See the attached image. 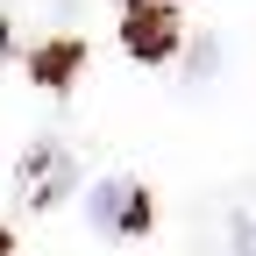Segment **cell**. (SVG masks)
<instances>
[{"label":"cell","instance_id":"cell-1","mask_svg":"<svg viewBox=\"0 0 256 256\" xmlns=\"http://www.w3.org/2000/svg\"><path fill=\"white\" fill-rule=\"evenodd\" d=\"M86 220H92L100 235H142V228H150V200H142L136 178H100L92 200H86Z\"/></svg>","mask_w":256,"mask_h":256},{"label":"cell","instance_id":"cell-5","mask_svg":"<svg viewBox=\"0 0 256 256\" xmlns=\"http://www.w3.org/2000/svg\"><path fill=\"white\" fill-rule=\"evenodd\" d=\"M228 256H256V214H235L228 220Z\"/></svg>","mask_w":256,"mask_h":256},{"label":"cell","instance_id":"cell-6","mask_svg":"<svg viewBox=\"0 0 256 256\" xmlns=\"http://www.w3.org/2000/svg\"><path fill=\"white\" fill-rule=\"evenodd\" d=\"M0 256H14V242H8V235H0Z\"/></svg>","mask_w":256,"mask_h":256},{"label":"cell","instance_id":"cell-3","mask_svg":"<svg viewBox=\"0 0 256 256\" xmlns=\"http://www.w3.org/2000/svg\"><path fill=\"white\" fill-rule=\"evenodd\" d=\"M128 50H136L142 64H164L171 50H178V14L164 8V0H136V8H128Z\"/></svg>","mask_w":256,"mask_h":256},{"label":"cell","instance_id":"cell-2","mask_svg":"<svg viewBox=\"0 0 256 256\" xmlns=\"http://www.w3.org/2000/svg\"><path fill=\"white\" fill-rule=\"evenodd\" d=\"M72 178H78V164H72L64 142H36L22 156V200L28 206H57L64 192H72Z\"/></svg>","mask_w":256,"mask_h":256},{"label":"cell","instance_id":"cell-4","mask_svg":"<svg viewBox=\"0 0 256 256\" xmlns=\"http://www.w3.org/2000/svg\"><path fill=\"white\" fill-rule=\"evenodd\" d=\"M72 72H78V50H72V43H57V50H36V78H50V86H64Z\"/></svg>","mask_w":256,"mask_h":256}]
</instances>
